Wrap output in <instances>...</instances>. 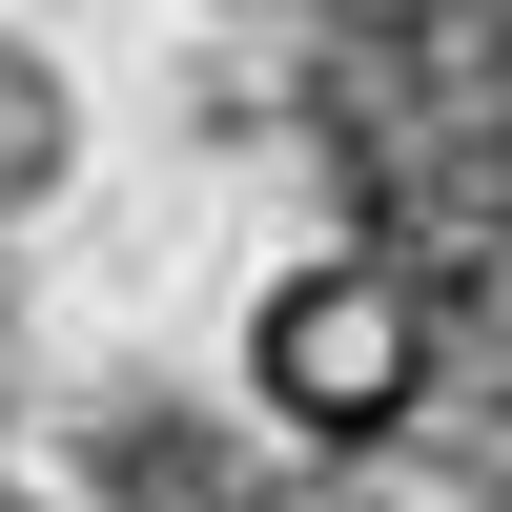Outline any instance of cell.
I'll return each instance as SVG.
<instances>
[{
	"mask_svg": "<svg viewBox=\"0 0 512 512\" xmlns=\"http://www.w3.org/2000/svg\"><path fill=\"white\" fill-rule=\"evenodd\" d=\"M246 512H512V472H472V451H328V472H287Z\"/></svg>",
	"mask_w": 512,
	"mask_h": 512,
	"instance_id": "obj_3",
	"label": "cell"
},
{
	"mask_svg": "<svg viewBox=\"0 0 512 512\" xmlns=\"http://www.w3.org/2000/svg\"><path fill=\"white\" fill-rule=\"evenodd\" d=\"M431 369H451V308H431L410 246H308V267L246 287V390H267V431H308V472L328 451H410Z\"/></svg>",
	"mask_w": 512,
	"mask_h": 512,
	"instance_id": "obj_1",
	"label": "cell"
},
{
	"mask_svg": "<svg viewBox=\"0 0 512 512\" xmlns=\"http://www.w3.org/2000/svg\"><path fill=\"white\" fill-rule=\"evenodd\" d=\"M62 185H82V82L41 62L21 21H0V246H21L41 205H62Z\"/></svg>",
	"mask_w": 512,
	"mask_h": 512,
	"instance_id": "obj_2",
	"label": "cell"
},
{
	"mask_svg": "<svg viewBox=\"0 0 512 512\" xmlns=\"http://www.w3.org/2000/svg\"><path fill=\"white\" fill-rule=\"evenodd\" d=\"M0 512H21V492H0Z\"/></svg>",
	"mask_w": 512,
	"mask_h": 512,
	"instance_id": "obj_4",
	"label": "cell"
}]
</instances>
